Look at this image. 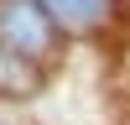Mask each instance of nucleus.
Instances as JSON below:
<instances>
[{"label":"nucleus","mask_w":130,"mask_h":125,"mask_svg":"<svg viewBox=\"0 0 130 125\" xmlns=\"http://www.w3.org/2000/svg\"><path fill=\"white\" fill-rule=\"evenodd\" d=\"M31 89H37V68L0 47V94H31Z\"/></svg>","instance_id":"7ed1b4c3"},{"label":"nucleus","mask_w":130,"mask_h":125,"mask_svg":"<svg viewBox=\"0 0 130 125\" xmlns=\"http://www.w3.org/2000/svg\"><path fill=\"white\" fill-rule=\"evenodd\" d=\"M0 47L16 52V57H47L57 47V31H52V16L37 5V0H0Z\"/></svg>","instance_id":"f257e3e1"},{"label":"nucleus","mask_w":130,"mask_h":125,"mask_svg":"<svg viewBox=\"0 0 130 125\" xmlns=\"http://www.w3.org/2000/svg\"><path fill=\"white\" fill-rule=\"evenodd\" d=\"M42 10H47L52 21H62V26L73 31H94L109 21V0H37Z\"/></svg>","instance_id":"f03ea898"}]
</instances>
